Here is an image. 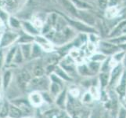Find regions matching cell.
I'll list each match as a JSON object with an SVG mask.
<instances>
[{"label": "cell", "mask_w": 126, "mask_h": 118, "mask_svg": "<svg viewBox=\"0 0 126 118\" xmlns=\"http://www.w3.org/2000/svg\"><path fill=\"white\" fill-rule=\"evenodd\" d=\"M65 17H66L68 25L75 29L78 33H86V34L98 33L99 34V32L95 27L87 24L84 23L83 21H81L77 18H73V17H71L69 16L68 17L65 16Z\"/></svg>", "instance_id": "obj_1"}, {"label": "cell", "mask_w": 126, "mask_h": 118, "mask_svg": "<svg viewBox=\"0 0 126 118\" xmlns=\"http://www.w3.org/2000/svg\"><path fill=\"white\" fill-rule=\"evenodd\" d=\"M19 37V32L14 31L9 28L4 30L0 39V48L6 49L16 44V41Z\"/></svg>", "instance_id": "obj_2"}, {"label": "cell", "mask_w": 126, "mask_h": 118, "mask_svg": "<svg viewBox=\"0 0 126 118\" xmlns=\"http://www.w3.org/2000/svg\"><path fill=\"white\" fill-rule=\"evenodd\" d=\"M50 80L49 76H43L39 77L34 76L32 80L29 82L28 87H31L33 91H49V85H50Z\"/></svg>", "instance_id": "obj_3"}, {"label": "cell", "mask_w": 126, "mask_h": 118, "mask_svg": "<svg viewBox=\"0 0 126 118\" xmlns=\"http://www.w3.org/2000/svg\"><path fill=\"white\" fill-rule=\"evenodd\" d=\"M98 51H100L104 54L107 56H112L115 52L121 50V47L119 45L115 44L113 42H111L110 39H101L99 42L98 45Z\"/></svg>", "instance_id": "obj_4"}, {"label": "cell", "mask_w": 126, "mask_h": 118, "mask_svg": "<svg viewBox=\"0 0 126 118\" xmlns=\"http://www.w3.org/2000/svg\"><path fill=\"white\" fill-rule=\"evenodd\" d=\"M125 70V69L123 67V65H121V63L117 64L112 68L110 72V84L108 87L113 88V87H115L117 86V84L119 83L121 78L122 77Z\"/></svg>", "instance_id": "obj_5"}, {"label": "cell", "mask_w": 126, "mask_h": 118, "mask_svg": "<svg viewBox=\"0 0 126 118\" xmlns=\"http://www.w3.org/2000/svg\"><path fill=\"white\" fill-rule=\"evenodd\" d=\"M34 43L39 45L45 53H50L54 51V44L44 35L39 34L36 36L34 37Z\"/></svg>", "instance_id": "obj_6"}, {"label": "cell", "mask_w": 126, "mask_h": 118, "mask_svg": "<svg viewBox=\"0 0 126 118\" xmlns=\"http://www.w3.org/2000/svg\"><path fill=\"white\" fill-rule=\"evenodd\" d=\"M77 19L83 21L84 23L95 28L98 21L95 14H93L91 12V10H79Z\"/></svg>", "instance_id": "obj_7"}, {"label": "cell", "mask_w": 126, "mask_h": 118, "mask_svg": "<svg viewBox=\"0 0 126 118\" xmlns=\"http://www.w3.org/2000/svg\"><path fill=\"white\" fill-rule=\"evenodd\" d=\"M21 30L34 37L41 34L40 30L33 24V22L30 19H22V21H21Z\"/></svg>", "instance_id": "obj_8"}, {"label": "cell", "mask_w": 126, "mask_h": 118, "mask_svg": "<svg viewBox=\"0 0 126 118\" xmlns=\"http://www.w3.org/2000/svg\"><path fill=\"white\" fill-rule=\"evenodd\" d=\"M56 1L63 7V10L67 13L71 17L77 18L79 10H77V8L73 4L71 0H56Z\"/></svg>", "instance_id": "obj_9"}, {"label": "cell", "mask_w": 126, "mask_h": 118, "mask_svg": "<svg viewBox=\"0 0 126 118\" xmlns=\"http://www.w3.org/2000/svg\"><path fill=\"white\" fill-rule=\"evenodd\" d=\"M45 118H71V117L61 109H53L45 113Z\"/></svg>", "instance_id": "obj_10"}, {"label": "cell", "mask_w": 126, "mask_h": 118, "mask_svg": "<svg viewBox=\"0 0 126 118\" xmlns=\"http://www.w3.org/2000/svg\"><path fill=\"white\" fill-rule=\"evenodd\" d=\"M28 101L32 106H34V107L41 106L43 102H44L43 101L42 92L38 91H33L32 92L30 93L28 96Z\"/></svg>", "instance_id": "obj_11"}, {"label": "cell", "mask_w": 126, "mask_h": 118, "mask_svg": "<svg viewBox=\"0 0 126 118\" xmlns=\"http://www.w3.org/2000/svg\"><path fill=\"white\" fill-rule=\"evenodd\" d=\"M35 61L36 62L34 64V66L32 67V73L33 74V76L35 77H39L46 75V66L44 65V63H43L42 61L40 58Z\"/></svg>", "instance_id": "obj_12"}, {"label": "cell", "mask_w": 126, "mask_h": 118, "mask_svg": "<svg viewBox=\"0 0 126 118\" xmlns=\"http://www.w3.org/2000/svg\"><path fill=\"white\" fill-rule=\"evenodd\" d=\"M114 88L115 92L120 98L122 99L126 95V69L125 70L122 77L121 78L119 83L117 84Z\"/></svg>", "instance_id": "obj_13"}, {"label": "cell", "mask_w": 126, "mask_h": 118, "mask_svg": "<svg viewBox=\"0 0 126 118\" xmlns=\"http://www.w3.org/2000/svg\"><path fill=\"white\" fill-rule=\"evenodd\" d=\"M21 21H22V19H20L16 16L11 14L9 17L7 26L11 30L19 32L20 30H21Z\"/></svg>", "instance_id": "obj_14"}, {"label": "cell", "mask_w": 126, "mask_h": 118, "mask_svg": "<svg viewBox=\"0 0 126 118\" xmlns=\"http://www.w3.org/2000/svg\"><path fill=\"white\" fill-rule=\"evenodd\" d=\"M98 82L99 87L101 89H105L109 87L110 84V72H100L98 74Z\"/></svg>", "instance_id": "obj_15"}, {"label": "cell", "mask_w": 126, "mask_h": 118, "mask_svg": "<svg viewBox=\"0 0 126 118\" xmlns=\"http://www.w3.org/2000/svg\"><path fill=\"white\" fill-rule=\"evenodd\" d=\"M104 17L107 20H112L120 17V7H107L104 10Z\"/></svg>", "instance_id": "obj_16"}, {"label": "cell", "mask_w": 126, "mask_h": 118, "mask_svg": "<svg viewBox=\"0 0 126 118\" xmlns=\"http://www.w3.org/2000/svg\"><path fill=\"white\" fill-rule=\"evenodd\" d=\"M34 42V37L31 35L27 34L23 32L22 30L19 31V37L16 41L17 45L20 44H26V43H33Z\"/></svg>", "instance_id": "obj_17"}, {"label": "cell", "mask_w": 126, "mask_h": 118, "mask_svg": "<svg viewBox=\"0 0 126 118\" xmlns=\"http://www.w3.org/2000/svg\"><path fill=\"white\" fill-rule=\"evenodd\" d=\"M78 10H92L93 5L87 0H71Z\"/></svg>", "instance_id": "obj_18"}, {"label": "cell", "mask_w": 126, "mask_h": 118, "mask_svg": "<svg viewBox=\"0 0 126 118\" xmlns=\"http://www.w3.org/2000/svg\"><path fill=\"white\" fill-rule=\"evenodd\" d=\"M67 95H68V91L67 89L64 88L62 90V91L60 92L56 97L55 98V102L56 106H58L60 108H61L63 106H66L67 100Z\"/></svg>", "instance_id": "obj_19"}, {"label": "cell", "mask_w": 126, "mask_h": 118, "mask_svg": "<svg viewBox=\"0 0 126 118\" xmlns=\"http://www.w3.org/2000/svg\"><path fill=\"white\" fill-rule=\"evenodd\" d=\"M17 48H18V45L17 44H15L10 47V48H8V50L6 51L5 54V65H10L13 63Z\"/></svg>", "instance_id": "obj_20"}, {"label": "cell", "mask_w": 126, "mask_h": 118, "mask_svg": "<svg viewBox=\"0 0 126 118\" xmlns=\"http://www.w3.org/2000/svg\"><path fill=\"white\" fill-rule=\"evenodd\" d=\"M53 72L56 73V75H57L58 76H60L63 81H65L66 83L72 82L73 80H74V78L71 77L66 71L64 70V69H63L61 66H60L59 65H57L56 66V68H55V69H54V72Z\"/></svg>", "instance_id": "obj_21"}, {"label": "cell", "mask_w": 126, "mask_h": 118, "mask_svg": "<svg viewBox=\"0 0 126 118\" xmlns=\"http://www.w3.org/2000/svg\"><path fill=\"white\" fill-rule=\"evenodd\" d=\"M77 72L79 76H81L84 77H91L93 76V73L90 72L88 65L86 64V62L82 64L77 65Z\"/></svg>", "instance_id": "obj_22"}, {"label": "cell", "mask_w": 126, "mask_h": 118, "mask_svg": "<svg viewBox=\"0 0 126 118\" xmlns=\"http://www.w3.org/2000/svg\"><path fill=\"white\" fill-rule=\"evenodd\" d=\"M20 49L21 50L24 60H31V56H32V43H26V44H20L18 45Z\"/></svg>", "instance_id": "obj_23"}, {"label": "cell", "mask_w": 126, "mask_h": 118, "mask_svg": "<svg viewBox=\"0 0 126 118\" xmlns=\"http://www.w3.org/2000/svg\"><path fill=\"white\" fill-rule=\"evenodd\" d=\"M45 52L43 51L42 47L37 44L36 43H32V56H31V60H37L41 58V57Z\"/></svg>", "instance_id": "obj_24"}, {"label": "cell", "mask_w": 126, "mask_h": 118, "mask_svg": "<svg viewBox=\"0 0 126 118\" xmlns=\"http://www.w3.org/2000/svg\"><path fill=\"white\" fill-rule=\"evenodd\" d=\"M86 64L88 65V67L89 69L90 72L93 73V75H98V74L100 72V69H101V64L99 62H93V61L91 60H87L86 61Z\"/></svg>", "instance_id": "obj_25"}, {"label": "cell", "mask_w": 126, "mask_h": 118, "mask_svg": "<svg viewBox=\"0 0 126 118\" xmlns=\"http://www.w3.org/2000/svg\"><path fill=\"white\" fill-rule=\"evenodd\" d=\"M108 57L106 54H104L103 53L100 51H96L95 52V53L91 54L88 59L89 60H91V61H93V62H99V63H103V62H105V61L108 58Z\"/></svg>", "instance_id": "obj_26"}, {"label": "cell", "mask_w": 126, "mask_h": 118, "mask_svg": "<svg viewBox=\"0 0 126 118\" xmlns=\"http://www.w3.org/2000/svg\"><path fill=\"white\" fill-rule=\"evenodd\" d=\"M12 78H13L12 71L10 70V69H6V70L4 72L3 76H2V84L3 89H7V87L10 86V83L12 81Z\"/></svg>", "instance_id": "obj_27"}, {"label": "cell", "mask_w": 126, "mask_h": 118, "mask_svg": "<svg viewBox=\"0 0 126 118\" xmlns=\"http://www.w3.org/2000/svg\"><path fill=\"white\" fill-rule=\"evenodd\" d=\"M24 115L23 111L20 110V109L15 106V105H10V113H9V116L10 117L12 118H21Z\"/></svg>", "instance_id": "obj_28"}, {"label": "cell", "mask_w": 126, "mask_h": 118, "mask_svg": "<svg viewBox=\"0 0 126 118\" xmlns=\"http://www.w3.org/2000/svg\"><path fill=\"white\" fill-rule=\"evenodd\" d=\"M64 88V87H61L60 85L56 84V83H53V82H51L50 83V85H49V93L52 94V96L54 98V100H55V98L57 96L60 92L62 91V90Z\"/></svg>", "instance_id": "obj_29"}, {"label": "cell", "mask_w": 126, "mask_h": 118, "mask_svg": "<svg viewBox=\"0 0 126 118\" xmlns=\"http://www.w3.org/2000/svg\"><path fill=\"white\" fill-rule=\"evenodd\" d=\"M125 53H126L125 50L121 49L117 52H115V53L112 56H110V58H111L113 62H114L115 64H120V63L122 62L123 58L125 55Z\"/></svg>", "instance_id": "obj_30"}, {"label": "cell", "mask_w": 126, "mask_h": 118, "mask_svg": "<svg viewBox=\"0 0 126 118\" xmlns=\"http://www.w3.org/2000/svg\"><path fill=\"white\" fill-rule=\"evenodd\" d=\"M88 91L92 94L94 100H99L101 97V90L99 86L96 85H92L89 87Z\"/></svg>", "instance_id": "obj_31"}, {"label": "cell", "mask_w": 126, "mask_h": 118, "mask_svg": "<svg viewBox=\"0 0 126 118\" xmlns=\"http://www.w3.org/2000/svg\"><path fill=\"white\" fill-rule=\"evenodd\" d=\"M24 58L21 53V50L20 49V47L18 46V48H17V50L16 52V54L14 56V61H13V63L14 65H20L21 63H23L24 62Z\"/></svg>", "instance_id": "obj_32"}, {"label": "cell", "mask_w": 126, "mask_h": 118, "mask_svg": "<svg viewBox=\"0 0 126 118\" xmlns=\"http://www.w3.org/2000/svg\"><path fill=\"white\" fill-rule=\"evenodd\" d=\"M49 80H50L51 82L56 83V84H57L60 85L61 87H64V85H65V84H66V82L63 81L62 79L60 78V76H58L56 73H54V72L50 73L49 75Z\"/></svg>", "instance_id": "obj_33"}, {"label": "cell", "mask_w": 126, "mask_h": 118, "mask_svg": "<svg viewBox=\"0 0 126 118\" xmlns=\"http://www.w3.org/2000/svg\"><path fill=\"white\" fill-rule=\"evenodd\" d=\"M10 15L11 14L10 12H8L5 9H3L2 7L0 6V20L2 21V23L6 26H7L8 20Z\"/></svg>", "instance_id": "obj_34"}, {"label": "cell", "mask_w": 126, "mask_h": 118, "mask_svg": "<svg viewBox=\"0 0 126 118\" xmlns=\"http://www.w3.org/2000/svg\"><path fill=\"white\" fill-rule=\"evenodd\" d=\"M10 113V105L6 102H4L0 108V118H6Z\"/></svg>", "instance_id": "obj_35"}, {"label": "cell", "mask_w": 126, "mask_h": 118, "mask_svg": "<svg viewBox=\"0 0 126 118\" xmlns=\"http://www.w3.org/2000/svg\"><path fill=\"white\" fill-rule=\"evenodd\" d=\"M81 101L82 103H84V104H90V103H92L93 101H95V100L92 96V94H91L89 91H85V92L81 96Z\"/></svg>", "instance_id": "obj_36"}, {"label": "cell", "mask_w": 126, "mask_h": 118, "mask_svg": "<svg viewBox=\"0 0 126 118\" xmlns=\"http://www.w3.org/2000/svg\"><path fill=\"white\" fill-rule=\"evenodd\" d=\"M101 40L100 36L98 33H89L88 34V41L98 45L99 42Z\"/></svg>", "instance_id": "obj_37"}, {"label": "cell", "mask_w": 126, "mask_h": 118, "mask_svg": "<svg viewBox=\"0 0 126 118\" xmlns=\"http://www.w3.org/2000/svg\"><path fill=\"white\" fill-rule=\"evenodd\" d=\"M108 1L109 0H96V4L97 6L99 7V10H105L108 7Z\"/></svg>", "instance_id": "obj_38"}, {"label": "cell", "mask_w": 126, "mask_h": 118, "mask_svg": "<svg viewBox=\"0 0 126 118\" xmlns=\"http://www.w3.org/2000/svg\"><path fill=\"white\" fill-rule=\"evenodd\" d=\"M123 3V0H109L108 1V7H120Z\"/></svg>", "instance_id": "obj_39"}, {"label": "cell", "mask_w": 126, "mask_h": 118, "mask_svg": "<svg viewBox=\"0 0 126 118\" xmlns=\"http://www.w3.org/2000/svg\"><path fill=\"white\" fill-rule=\"evenodd\" d=\"M68 94L71 96H72L73 98H79V96L80 95V91L77 87H72V88L69 89Z\"/></svg>", "instance_id": "obj_40"}, {"label": "cell", "mask_w": 126, "mask_h": 118, "mask_svg": "<svg viewBox=\"0 0 126 118\" xmlns=\"http://www.w3.org/2000/svg\"><path fill=\"white\" fill-rule=\"evenodd\" d=\"M2 48H0V69H2V68L5 65V52Z\"/></svg>", "instance_id": "obj_41"}, {"label": "cell", "mask_w": 126, "mask_h": 118, "mask_svg": "<svg viewBox=\"0 0 126 118\" xmlns=\"http://www.w3.org/2000/svg\"><path fill=\"white\" fill-rule=\"evenodd\" d=\"M117 118H126V108L125 106H120Z\"/></svg>", "instance_id": "obj_42"}, {"label": "cell", "mask_w": 126, "mask_h": 118, "mask_svg": "<svg viewBox=\"0 0 126 118\" xmlns=\"http://www.w3.org/2000/svg\"><path fill=\"white\" fill-rule=\"evenodd\" d=\"M121 65H123V67L125 68V69H126V53H125V55L124 58H123L122 62H121Z\"/></svg>", "instance_id": "obj_43"}, {"label": "cell", "mask_w": 126, "mask_h": 118, "mask_svg": "<svg viewBox=\"0 0 126 118\" xmlns=\"http://www.w3.org/2000/svg\"><path fill=\"white\" fill-rule=\"evenodd\" d=\"M4 30L5 29H2V28H0V39H1V36H2V35L4 32Z\"/></svg>", "instance_id": "obj_44"}, {"label": "cell", "mask_w": 126, "mask_h": 118, "mask_svg": "<svg viewBox=\"0 0 126 118\" xmlns=\"http://www.w3.org/2000/svg\"><path fill=\"white\" fill-rule=\"evenodd\" d=\"M123 3H126V0H123Z\"/></svg>", "instance_id": "obj_45"}, {"label": "cell", "mask_w": 126, "mask_h": 118, "mask_svg": "<svg viewBox=\"0 0 126 118\" xmlns=\"http://www.w3.org/2000/svg\"><path fill=\"white\" fill-rule=\"evenodd\" d=\"M0 108H1V104H0Z\"/></svg>", "instance_id": "obj_46"}, {"label": "cell", "mask_w": 126, "mask_h": 118, "mask_svg": "<svg viewBox=\"0 0 126 118\" xmlns=\"http://www.w3.org/2000/svg\"><path fill=\"white\" fill-rule=\"evenodd\" d=\"M10 118H12V117H10Z\"/></svg>", "instance_id": "obj_47"}]
</instances>
